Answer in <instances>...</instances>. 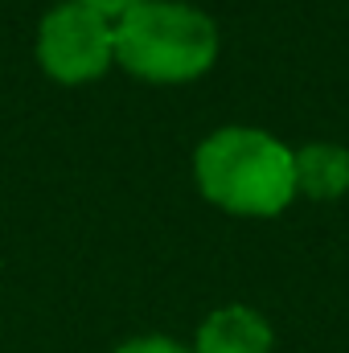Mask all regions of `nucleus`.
Returning a JSON list of instances; mask_svg holds the SVG:
<instances>
[{"label": "nucleus", "mask_w": 349, "mask_h": 353, "mask_svg": "<svg viewBox=\"0 0 349 353\" xmlns=\"http://www.w3.org/2000/svg\"><path fill=\"white\" fill-rule=\"evenodd\" d=\"M37 62L54 83H94L115 62V21L99 8L62 0L37 25Z\"/></svg>", "instance_id": "obj_3"}, {"label": "nucleus", "mask_w": 349, "mask_h": 353, "mask_svg": "<svg viewBox=\"0 0 349 353\" xmlns=\"http://www.w3.org/2000/svg\"><path fill=\"white\" fill-rule=\"evenodd\" d=\"M193 353H271V325L247 304H222L197 325Z\"/></svg>", "instance_id": "obj_4"}, {"label": "nucleus", "mask_w": 349, "mask_h": 353, "mask_svg": "<svg viewBox=\"0 0 349 353\" xmlns=\"http://www.w3.org/2000/svg\"><path fill=\"white\" fill-rule=\"evenodd\" d=\"M193 181L226 214L275 218L296 197V152L263 128L230 123L197 144Z\"/></svg>", "instance_id": "obj_1"}, {"label": "nucleus", "mask_w": 349, "mask_h": 353, "mask_svg": "<svg viewBox=\"0 0 349 353\" xmlns=\"http://www.w3.org/2000/svg\"><path fill=\"white\" fill-rule=\"evenodd\" d=\"M218 58V25L185 0H144L115 17V62L144 83H193Z\"/></svg>", "instance_id": "obj_2"}, {"label": "nucleus", "mask_w": 349, "mask_h": 353, "mask_svg": "<svg viewBox=\"0 0 349 353\" xmlns=\"http://www.w3.org/2000/svg\"><path fill=\"white\" fill-rule=\"evenodd\" d=\"M349 189V148L333 140H308L296 148V193L333 201Z\"/></svg>", "instance_id": "obj_5"}, {"label": "nucleus", "mask_w": 349, "mask_h": 353, "mask_svg": "<svg viewBox=\"0 0 349 353\" xmlns=\"http://www.w3.org/2000/svg\"><path fill=\"white\" fill-rule=\"evenodd\" d=\"M115 353H189V350H185V345H177L173 337L144 333V337H132V341H123Z\"/></svg>", "instance_id": "obj_6"}, {"label": "nucleus", "mask_w": 349, "mask_h": 353, "mask_svg": "<svg viewBox=\"0 0 349 353\" xmlns=\"http://www.w3.org/2000/svg\"><path fill=\"white\" fill-rule=\"evenodd\" d=\"M79 4H90V8H99L103 17H123L128 8H136V4H144V0H79Z\"/></svg>", "instance_id": "obj_7"}]
</instances>
